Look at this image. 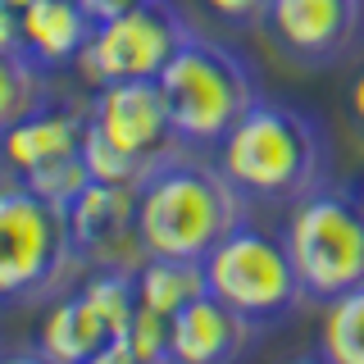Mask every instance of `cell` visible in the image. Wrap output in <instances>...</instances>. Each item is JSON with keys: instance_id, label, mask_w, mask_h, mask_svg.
<instances>
[{"instance_id": "obj_1", "label": "cell", "mask_w": 364, "mask_h": 364, "mask_svg": "<svg viewBox=\"0 0 364 364\" xmlns=\"http://www.w3.org/2000/svg\"><path fill=\"white\" fill-rule=\"evenodd\" d=\"M219 168L246 200L296 205L328 182V136L314 114L259 96L219 141Z\"/></svg>"}, {"instance_id": "obj_2", "label": "cell", "mask_w": 364, "mask_h": 364, "mask_svg": "<svg viewBox=\"0 0 364 364\" xmlns=\"http://www.w3.org/2000/svg\"><path fill=\"white\" fill-rule=\"evenodd\" d=\"M246 219V196L219 164L196 155H168L136 187V237L146 255L205 259Z\"/></svg>"}, {"instance_id": "obj_3", "label": "cell", "mask_w": 364, "mask_h": 364, "mask_svg": "<svg viewBox=\"0 0 364 364\" xmlns=\"http://www.w3.org/2000/svg\"><path fill=\"white\" fill-rule=\"evenodd\" d=\"M305 301H337L364 282V187L360 182H318L291 205L282 223Z\"/></svg>"}, {"instance_id": "obj_4", "label": "cell", "mask_w": 364, "mask_h": 364, "mask_svg": "<svg viewBox=\"0 0 364 364\" xmlns=\"http://www.w3.org/2000/svg\"><path fill=\"white\" fill-rule=\"evenodd\" d=\"M182 146H219L228 128L259 100L255 73L232 46L191 32L159 73Z\"/></svg>"}, {"instance_id": "obj_5", "label": "cell", "mask_w": 364, "mask_h": 364, "mask_svg": "<svg viewBox=\"0 0 364 364\" xmlns=\"http://www.w3.org/2000/svg\"><path fill=\"white\" fill-rule=\"evenodd\" d=\"M77 259L68 210L9 173L0 182V301L55 296Z\"/></svg>"}, {"instance_id": "obj_6", "label": "cell", "mask_w": 364, "mask_h": 364, "mask_svg": "<svg viewBox=\"0 0 364 364\" xmlns=\"http://www.w3.org/2000/svg\"><path fill=\"white\" fill-rule=\"evenodd\" d=\"M200 264H205V287L219 301H228L237 314H246L255 328L287 318L305 301V282L296 273L287 237L269 232V228H255L246 219Z\"/></svg>"}, {"instance_id": "obj_7", "label": "cell", "mask_w": 364, "mask_h": 364, "mask_svg": "<svg viewBox=\"0 0 364 364\" xmlns=\"http://www.w3.org/2000/svg\"><path fill=\"white\" fill-rule=\"evenodd\" d=\"M136 314V278L132 269H91L77 291H64L41 318L37 350L60 364H100L109 346L128 333Z\"/></svg>"}, {"instance_id": "obj_8", "label": "cell", "mask_w": 364, "mask_h": 364, "mask_svg": "<svg viewBox=\"0 0 364 364\" xmlns=\"http://www.w3.org/2000/svg\"><path fill=\"white\" fill-rule=\"evenodd\" d=\"M191 37L187 18L173 0H141L114 18H100L77 55L87 82H136V77H159L164 64L178 55V46Z\"/></svg>"}, {"instance_id": "obj_9", "label": "cell", "mask_w": 364, "mask_h": 364, "mask_svg": "<svg viewBox=\"0 0 364 364\" xmlns=\"http://www.w3.org/2000/svg\"><path fill=\"white\" fill-rule=\"evenodd\" d=\"M91 132L100 141H109L114 151L141 159L146 168L164 164L168 155L182 151L178 132H173V114L168 100L159 91V77H136V82H105L96 87L87 105Z\"/></svg>"}, {"instance_id": "obj_10", "label": "cell", "mask_w": 364, "mask_h": 364, "mask_svg": "<svg viewBox=\"0 0 364 364\" xmlns=\"http://www.w3.org/2000/svg\"><path fill=\"white\" fill-rule=\"evenodd\" d=\"M264 28L296 64H337L364 41V0H269Z\"/></svg>"}, {"instance_id": "obj_11", "label": "cell", "mask_w": 364, "mask_h": 364, "mask_svg": "<svg viewBox=\"0 0 364 364\" xmlns=\"http://www.w3.org/2000/svg\"><path fill=\"white\" fill-rule=\"evenodd\" d=\"M68 210L73 246L91 269H136L146 259V246L136 237V187L91 178Z\"/></svg>"}, {"instance_id": "obj_12", "label": "cell", "mask_w": 364, "mask_h": 364, "mask_svg": "<svg viewBox=\"0 0 364 364\" xmlns=\"http://www.w3.org/2000/svg\"><path fill=\"white\" fill-rule=\"evenodd\" d=\"M255 337V323L237 314L214 291H200L168 318V360L178 364H223L237 360Z\"/></svg>"}, {"instance_id": "obj_13", "label": "cell", "mask_w": 364, "mask_h": 364, "mask_svg": "<svg viewBox=\"0 0 364 364\" xmlns=\"http://www.w3.org/2000/svg\"><path fill=\"white\" fill-rule=\"evenodd\" d=\"M87 132H91L87 109L41 105V109L23 114L14 128L0 132V151H5L9 173H14V178H28V173H41V168L60 164V159L82 155Z\"/></svg>"}, {"instance_id": "obj_14", "label": "cell", "mask_w": 364, "mask_h": 364, "mask_svg": "<svg viewBox=\"0 0 364 364\" xmlns=\"http://www.w3.org/2000/svg\"><path fill=\"white\" fill-rule=\"evenodd\" d=\"M91 14L77 0H32L28 9H18V37L23 50L32 60H41L46 68L50 64H68L82 55V46L91 37Z\"/></svg>"}, {"instance_id": "obj_15", "label": "cell", "mask_w": 364, "mask_h": 364, "mask_svg": "<svg viewBox=\"0 0 364 364\" xmlns=\"http://www.w3.org/2000/svg\"><path fill=\"white\" fill-rule=\"evenodd\" d=\"M136 278V305L173 318L187 301H196L205 287V264L200 259H178V255H146L132 269Z\"/></svg>"}, {"instance_id": "obj_16", "label": "cell", "mask_w": 364, "mask_h": 364, "mask_svg": "<svg viewBox=\"0 0 364 364\" xmlns=\"http://www.w3.org/2000/svg\"><path fill=\"white\" fill-rule=\"evenodd\" d=\"M318 355L333 364H364V282L328 301L318 323Z\"/></svg>"}, {"instance_id": "obj_17", "label": "cell", "mask_w": 364, "mask_h": 364, "mask_svg": "<svg viewBox=\"0 0 364 364\" xmlns=\"http://www.w3.org/2000/svg\"><path fill=\"white\" fill-rule=\"evenodd\" d=\"M46 105V64L28 50H0V132Z\"/></svg>"}, {"instance_id": "obj_18", "label": "cell", "mask_w": 364, "mask_h": 364, "mask_svg": "<svg viewBox=\"0 0 364 364\" xmlns=\"http://www.w3.org/2000/svg\"><path fill=\"white\" fill-rule=\"evenodd\" d=\"M128 360H132V364H159V360H168V318H164V314L136 305L128 333L114 341L109 355L100 360V364H128Z\"/></svg>"}, {"instance_id": "obj_19", "label": "cell", "mask_w": 364, "mask_h": 364, "mask_svg": "<svg viewBox=\"0 0 364 364\" xmlns=\"http://www.w3.org/2000/svg\"><path fill=\"white\" fill-rule=\"evenodd\" d=\"M82 159H87V168H91V178H96V182H123V187H141L146 173H151L141 159L114 151V146H109V141H100L96 132H87Z\"/></svg>"}, {"instance_id": "obj_20", "label": "cell", "mask_w": 364, "mask_h": 364, "mask_svg": "<svg viewBox=\"0 0 364 364\" xmlns=\"http://www.w3.org/2000/svg\"><path fill=\"white\" fill-rule=\"evenodd\" d=\"M32 191H41V196H50V200H60L68 205L77 196V191L91 182V168H87V159L82 155H73V159H60V164H50V168H41V173H28L23 178Z\"/></svg>"}, {"instance_id": "obj_21", "label": "cell", "mask_w": 364, "mask_h": 364, "mask_svg": "<svg viewBox=\"0 0 364 364\" xmlns=\"http://www.w3.org/2000/svg\"><path fill=\"white\" fill-rule=\"evenodd\" d=\"M219 18H232V23H250V18H264V5L269 0H205Z\"/></svg>"}, {"instance_id": "obj_22", "label": "cell", "mask_w": 364, "mask_h": 364, "mask_svg": "<svg viewBox=\"0 0 364 364\" xmlns=\"http://www.w3.org/2000/svg\"><path fill=\"white\" fill-rule=\"evenodd\" d=\"M23 37H18V9L9 0H0V50H18Z\"/></svg>"}, {"instance_id": "obj_23", "label": "cell", "mask_w": 364, "mask_h": 364, "mask_svg": "<svg viewBox=\"0 0 364 364\" xmlns=\"http://www.w3.org/2000/svg\"><path fill=\"white\" fill-rule=\"evenodd\" d=\"M77 5L91 14V23H100V18H114V14H123V9L141 5V0H77Z\"/></svg>"}, {"instance_id": "obj_24", "label": "cell", "mask_w": 364, "mask_h": 364, "mask_svg": "<svg viewBox=\"0 0 364 364\" xmlns=\"http://www.w3.org/2000/svg\"><path fill=\"white\" fill-rule=\"evenodd\" d=\"M350 119L364 128V73H355V82H350Z\"/></svg>"}, {"instance_id": "obj_25", "label": "cell", "mask_w": 364, "mask_h": 364, "mask_svg": "<svg viewBox=\"0 0 364 364\" xmlns=\"http://www.w3.org/2000/svg\"><path fill=\"white\" fill-rule=\"evenodd\" d=\"M9 178V164H5V151H0V182Z\"/></svg>"}, {"instance_id": "obj_26", "label": "cell", "mask_w": 364, "mask_h": 364, "mask_svg": "<svg viewBox=\"0 0 364 364\" xmlns=\"http://www.w3.org/2000/svg\"><path fill=\"white\" fill-rule=\"evenodd\" d=\"M9 5H14V9H28V5H32V0H9Z\"/></svg>"}, {"instance_id": "obj_27", "label": "cell", "mask_w": 364, "mask_h": 364, "mask_svg": "<svg viewBox=\"0 0 364 364\" xmlns=\"http://www.w3.org/2000/svg\"><path fill=\"white\" fill-rule=\"evenodd\" d=\"M360 187H364V182H360Z\"/></svg>"}]
</instances>
